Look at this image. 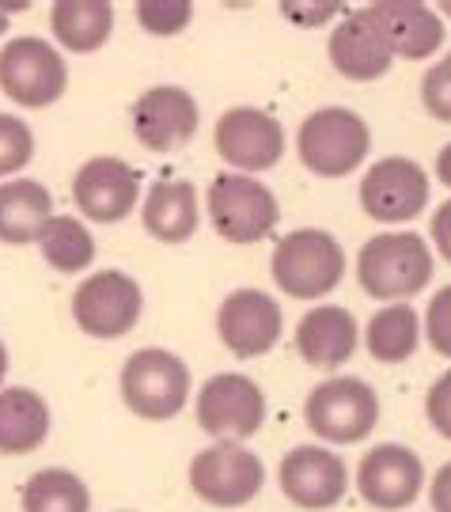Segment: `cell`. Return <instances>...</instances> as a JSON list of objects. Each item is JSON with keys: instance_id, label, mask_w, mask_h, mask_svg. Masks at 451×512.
<instances>
[{"instance_id": "cell-1", "label": "cell", "mask_w": 451, "mask_h": 512, "mask_svg": "<svg viewBox=\"0 0 451 512\" xmlns=\"http://www.w3.org/2000/svg\"><path fill=\"white\" fill-rule=\"evenodd\" d=\"M357 281L372 300H410L433 281V255L417 232L372 236L357 255Z\"/></svg>"}, {"instance_id": "cell-2", "label": "cell", "mask_w": 451, "mask_h": 512, "mask_svg": "<svg viewBox=\"0 0 451 512\" xmlns=\"http://www.w3.org/2000/svg\"><path fill=\"white\" fill-rule=\"evenodd\" d=\"M270 274L277 289L292 300H323L342 285L345 251L323 228H300L273 247Z\"/></svg>"}, {"instance_id": "cell-3", "label": "cell", "mask_w": 451, "mask_h": 512, "mask_svg": "<svg viewBox=\"0 0 451 512\" xmlns=\"http://www.w3.org/2000/svg\"><path fill=\"white\" fill-rule=\"evenodd\" d=\"M372 133L364 118L349 107H323L307 114L296 133L300 164L319 179H345L364 164Z\"/></svg>"}, {"instance_id": "cell-4", "label": "cell", "mask_w": 451, "mask_h": 512, "mask_svg": "<svg viewBox=\"0 0 451 512\" xmlns=\"http://www.w3.org/2000/svg\"><path fill=\"white\" fill-rule=\"evenodd\" d=\"M122 399L145 421H171L190 399V368L171 349H137L122 368Z\"/></svg>"}, {"instance_id": "cell-5", "label": "cell", "mask_w": 451, "mask_h": 512, "mask_svg": "<svg viewBox=\"0 0 451 512\" xmlns=\"http://www.w3.org/2000/svg\"><path fill=\"white\" fill-rule=\"evenodd\" d=\"M69 88V69L61 50L46 38L19 35L0 50V92L19 107H50Z\"/></svg>"}, {"instance_id": "cell-6", "label": "cell", "mask_w": 451, "mask_h": 512, "mask_svg": "<svg viewBox=\"0 0 451 512\" xmlns=\"http://www.w3.org/2000/svg\"><path fill=\"white\" fill-rule=\"evenodd\" d=\"M209 220L228 243H258L281 220L277 198L266 183L247 179L239 171H220L209 183Z\"/></svg>"}, {"instance_id": "cell-7", "label": "cell", "mask_w": 451, "mask_h": 512, "mask_svg": "<svg viewBox=\"0 0 451 512\" xmlns=\"http://www.w3.org/2000/svg\"><path fill=\"white\" fill-rule=\"evenodd\" d=\"M307 429L330 444H357L379 421V399L372 384L357 376H334L307 395Z\"/></svg>"}, {"instance_id": "cell-8", "label": "cell", "mask_w": 451, "mask_h": 512, "mask_svg": "<svg viewBox=\"0 0 451 512\" xmlns=\"http://www.w3.org/2000/svg\"><path fill=\"white\" fill-rule=\"evenodd\" d=\"M266 482V467L262 459L247 452L235 440H220L213 448H205L190 463V486L205 505L217 509H239L258 497Z\"/></svg>"}, {"instance_id": "cell-9", "label": "cell", "mask_w": 451, "mask_h": 512, "mask_svg": "<svg viewBox=\"0 0 451 512\" xmlns=\"http://www.w3.org/2000/svg\"><path fill=\"white\" fill-rule=\"evenodd\" d=\"M145 308L141 285L122 270H103L91 274L80 289L73 293V319L76 327L91 334V338H122L137 327Z\"/></svg>"}, {"instance_id": "cell-10", "label": "cell", "mask_w": 451, "mask_h": 512, "mask_svg": "<svg viewBox=\"0 0 451 512\" xmlns=\"http://www.w3.org/2000/svg\"><path fill=\"white\" fill-rule=\"evenodd\" d=\"M262 421H266V395L239 372L209 376L198 391V425L209 437L247 440L262 429Z\"/></svg>"}, {"instance_id": "cell-11", "label": "cell", "mask_w": 451, "mask_h": 512, "mask_svg": "<svg viewBox=\"0 0 451 512\" xmlns=\"http://www.w3.org/2000/svg\"><path fill=\"white\" fill-rule=\"evenodd\" d=\"M364 213L379 224L414 220L429 205V175L425 167L406 156H387L364 171L361 179Z\"/></svg>"}, {"instance_id": "cell-12", "label": "cell", "mask_w": 451, "mask_h": 512, "mask_svg": "<svg viewBox=\"0 0 451 512\" xmlns=\"http://www.w3.org/2000/svg\"><path fill=\"white\" fill-rule=\"evenodd\" d=\"M217 152L224 164L243 171H270L285 156V129L281 122L258 107H232L217 122Z\"/></svg>"}, {"instance_id": "cell-13", "label": "cell", "mask_w": 451, "mask_h": 512, "mask_svg": "<svg viewBox=\"0 0 451 512\" xmlns=\"http://www.w3.org/2000/svg\"><path fill=\"white\" fill-rule=\"evenodd\" d=\"M141 198V171L118 156H95L76 171L73 202L95 224H118L137 209Z\"/></svg>"}, {"instance_id": "cell-14", "label": "cell", "mask_w": 451, "mask_h": 512, "mask_svg": "<svg viewBox=\"0 0 451 512\" xmlns=\"http://www.w3.org/2000/svg\"><path fill=\"white\" fill-rule=\"evenodd\" d=\"M281 304L262 289H235L217 311L220 342L232 349L239 361L262 357L281 338Z\"/></svg>"}, {"instance_id": "cell-15", "label": "cell", "mask_w": 451, "mask_h": 512, "mask_svg": "<svg viewBox=\"0 0 451 512\" xmlns=\"http://www.w3.org/2000/svg\"><path fill=\"white\" fill-rule=\"evenodd\" d=\"M421 486H425V467H421L417 452L402 448V444H379L357 467V490L372 509H410Z\"/></svg>"}, {"instance_id": "cell-16", "label": "cell", "mask_w": 451, "mask_h": 512, "mask_svg": "<svg viewBox=\"0 0 451 512\" xmlns=\"http://www.w3.org/2000/svg\"><path fill=\"white\" fill-rule=\"evenodd\" d=\"M349 471L338 452H326L319 444H300L281 459V490L292 505L307 512L334 509L345 497Z\"/></svg>"}, {"instance_id": "cell-17", "label": "cell", "mask_w": 451, "mask_h": 512, "mask_svg": "<svg viewBox=\"0 0 451 512\" xmlns=\"http://www.w3.org/2000/svg\"><path fill=\"white\" fill-rule=\"evenodd\" d=\"M133 133L148 152H171V148L194 141L198 133V103L194 95L160 84L148 88L137 103H133Z\"/></svg>"}, {"instance_id": "cell-18", "label": "cell", "mask_w": 451, "mask_h": 512, "mask_svg": "<svg viewBox=\"0 0 451 512\" xmlns=\"http://www.w3.org/2000/svg\"><path fill=\"white\" fill-rule=\"evenodd\" d=\"M368 16L376 19L383 31L391 54L402 61H421L433 57L444 46V23L440 12L417 0H383V4H368Z\"/></svg>"}, {"instance_id": "cell-19", "label": "cell", "mask_w": 451, "mask_h": 512, "mask_svg": "<svg viewBox=\"0 0 451 512\" xmlns=\"http://www.w3.org/2000/svg\"><path fill=\"white\" fill-rule=\"evenodd\" d=\"M330 65L345 76V80H379V76L391 69V46L383 31L376 27V19L368 16V8L361 12H349V16L334 27L330 35Z\"/></svg>"}, {"instance_id": "cell-20", "label": "cell", "mask_w": 451, "mask_h": 512, "mask_svg": "<svg viewBox=\"0 0 451 512\" xmlns=\"http://www.w3.org/2000/svg\"><path fill=\"white\" fill-rule=\"evenodd\" d=\"M357 330L361 327H357L353 311L338 308V304H319V308H311L300 319V327H296V349H300V357H304L307 365L342 368L357 353V342H361Z\"/></svg>"}, {"instance_id": "cell-21", "label": "cell", "mask_w": 451, "mask_h": 512, "mask_svg": "<svg viewBox=\"0 0 451 512\" xmlns=\"http://www.w3.org/2000/svg\"><path fill=\"white\" fill-rule=\"evenodd\" d=\"M198 186L186 179H160L152 183L141 209L145 232L160 243H186L198 232Z\"/></svg>"}, {"instance_id": "cell-22", "label": "cell", "mask_w": 451, "mask_h": 512, "mask_svg": "<svg viewBox=\"0 0 451 512\" xmlns=\"http://www.w3.org/2000/svg\"><path fill=\"white\" fill-rule=\"evenodd\" d=\"M54 217V198L50 190L35 179H12L0 183V243H38L46 220Z\"/></svg>"}, {"instance_id": "cell-23", "label": "cell", "mask_w": 451, "mask_h": 512, "mask_svg": "<svg viewBox=\"0 0 451 512\" xmlns=\"http://www.w3.org/2000/svg\"><path fill=\"white\" fill-rule=\"evenodd\" d=\"M50 433V406L31 387L0 391V456H27Z\"/></svg>"}, {"instance_id": "cell-24", "label": "cell", "mask_w": 451, "mask_h": 512, "mask_svg": "<svg viewBox=\"0 0 451 512\" xmlns=\"http://www.w3.org/2000/svg\"><path fill=\"white\" fill-rule=\"evenodd\" d=\"M50 27L69 54H91L114 31V4L107 0H57L50 8Z\"/></svg>"}, {"instance_id": "cell-25", "label": "cell", "mask_w": 451, "mask_h": 512, "mask_svg": "<svg viewBox=\"0 0 451 512\" xmlns=\"http://www.w3.org/2000/svg\"><path fill=\"white\" fill-rule=\"evenodd\" d=\"M364 346L379 365H402L421 346V319L410 304H387L372 315L364 330Z\"/></svg>"}, {"instance_id": "cell-26", "label": "cell", "mask_w": 451, "mask_h": 512, "mask_svg": "<svg viewBox=\"0 0 451 512\" xmlns=\"http://www.w3.org/2000/svg\"><path fill=\"white\" fill-rule=\"evenodd\" d=\"M23 512H91L88 482L73 471L46 467L23 486Z\"/></svg>"}, {"instance_id": "cell-27", "label": "cell", "mask_w": 451, "mask_h": 512, "mask_svg": "<svg viewBox=\"0 0 451 512\" xmlns=\"http://www.w3.org/2000/svg\"><path fill=\"white\" fill-rule=\"evenodd\" d=\"M42 258L61 270V274H76V270H88L91 258H95V239H91L88 224L76 217H50L42 236H38Z\"/></svg>"}, {"instance_id": "cell-28", "label": "cell", "mask_w": 451, "mask_h": 512, "mask_svg": "<svg viewBox=\"0 0 451 512\" xmlns=\"http://www.w3.org/2000/svg\"><path fill=\"white\" fill-rule=\"evenodd\" d=\"M35 156V133L23 118L12 114H0V179L4 175H16L31 164Z\"/></svg>"}, {"instance_id": "cell-29", "label": "cell", "mask_w": 451, "mask_h": 512, "mask_svg": "<svg viewBox=\"0 0 451 512\" xmlns=\"http://www.w3.org/2000/svg\"><path fill=\"white\" fill-rule=\"evenodd\" d=\"M190 16H194V4L190 0H141L137 4V23L145 27L148 35H160V38L186 31Z\"/></svg>"}, {"instance_id": "cell-30", "label": "cell", "mask_w": 451, "mask_h": 512, "mask_svg": "<svg viewBox=\"0 0 451 512\" xmlns=\"http://www.w3.org/2000/svg\"><path fill=\"white\" fill-rule=\"evenodd\" d=\"M421 103L436 122H451V54L440 57L421 80Z\"/></svg>"}, {"instance_id": "cell-31", "label": "cell", "mask_w": 451, "mask_h": 512, "mask_svg": "<svg viewBox=\"0 0 451 512\" xmlns=\"http://www.w3.org/2000/svg\"><path fill=\"white\" fill-rule=\"evenodd\" d=\"M425 338L429 346L451 361V285H444L440 293L429 300V311H425Z\"/></svg>"}, {"instance_id": "cell-32", "label": "cell", "mask_w": 451, "mask_h": 512, "mask_svg": "<svg viewBox=\"0 0 451 512\" xmlns=\"http://www.w3.org/2000/svg\"><path fill=\"white\" fill-rule=\"evenodd\" d=\"M425 414H429L436 433L451 440V372H444V376L429 387V395H425Z\"/></svg>"}, {"instance_id": "cell-33", "label": "cell", "mask_w": 451, "mask_h": 512, "mask_svg": "<svg viewBox=\"0 0 451 512\" xmlns=\"http://www.w3.org/2000/svg\"><path fill=\"white\" fill-rule=\"evenodd\" d=\"M281 12L289 19H296L300 27H319V23L338 16L342 8L338 4H281Z\"/></svg>"}, {"instance_id": "cell-34", "label": "cell", "mask_w": 451, "mask_h": 512, "mask_svg": "<svg viewBox=\"0 0 451 512\" xmlns=\"http://www.w3.org/2000/svg\"><path fill=\"white\" fill-rule=\"evenodd\" d=\"M433 243H436V251L448 258L451 262V202H444L440 209L433 213Z\"/></svg>"}, {"instance_id": "cell-35", "label": "cell", "mask_w": 451, "mask_h": 512, "mask_svg": "<svg viewBox=\"0 0 451 512\" xmlns=\"http://www.w3.org/2000/svg\"><path fill=\"white\" fill-rule=\"evenodd\" d=\"M433 512H451V463H444L433 478V490H429Z\"/></svg>"}, {"instance_id": "cell-36", "label": "cell", "mask_w": 451, "mask_h": 512, "mask_svg": "<svg viewBox=\"0 0 451 512\" xmlns=\"http://www.w3.org/2000/svg\"><path fill=\"white\" fill-rule=\"evenodd\" d=\"M436 179L444 186H451V145H444L440 156H436Z\"/></svg>"}, {"instance_id": "cell-37", "label": "cell", "mask_w": 451, "mask_h": 512, "mask_svg": "<svg viewBox=\"0 0 451 512\" xmlns=\"http://www.w3.org/2000/svg\"><path fill=\"white\" fill-rule=\"evenodd\" d=\"M4 372H8V349L0 342V380H4Z\"/></svg>"}, {"instance_id": "cell-38", "label": "cell", "mask_w": 451, "mask_h": 512, "mask_svg": "<svg viewBox=\"0 0 451 512\" xmlns=\"http://www.w3.org/2000/svg\"><path fill=\"white\" fill-rule=\"evenodd\" d=\"M8 31V8H0V35Z\"/></svg>"}, {"instance_id": "cell-39", "label": "cell", "mask_w": 451, "mask_h": 512, "mask_svg": "<svg viewBox=\"0 0 451 512\" xmlns=\"http://www.w3.org/2000/svg\"><path fill=\"white\" fill-rule=\"evenodd\" d=\"M440 12H444V16H451V4H440Z\"/></svg>"}]
</instances>
